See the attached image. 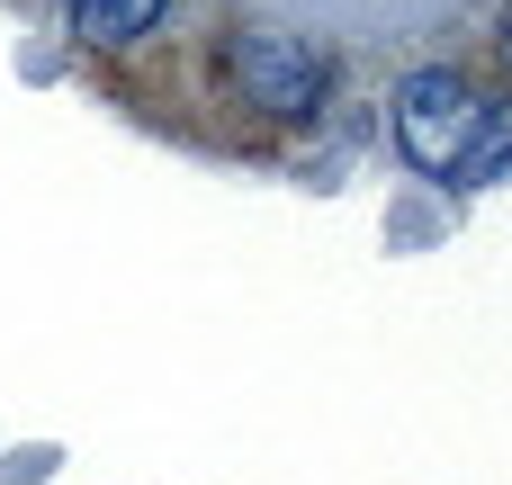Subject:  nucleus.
Instances as JSON below:
<instances>
[{"mask_svg":"<svg viewBox=\"0 0 512 485\" xmlns=\"http://www.w3.org/2000/svg\"><path fill=\"white\" fill-rule=\"evenodd\" d=\"M162 9H171V0H72V27H81L90 45H135Z\"/></svg>","mask_w":512,"mask_h":485,"instance_id":"obj_3","label":"nucleus"},{"mask_svg":"<svg viewBox=\"0 0 512 485\" xmlns=\"http://www.w3.org/2000/svg\"><path fill=\"white\" fill-rule=\"evenodd\" d=\"M504 72H512V27H504Z\"/></svg>","mask_w":512,"mask_h":485,"instance_id":"obj_5","label":"nucleus"},{"mask_svg":"<svg viewBox=\"0 0 512 485\" xmlns=\"http://www.w3.org/2000/svg\"><path fill=\"white\" fill-rule=\"evenodd\" d=\"M504 171H512V108H486V126H477V144H468V162H459V189L504 180Z\"/></svg>","mask_w":512,"mask_h":485,"instance_id":"obj_4","label":"nucleus"},{"mask_svg":"<svg viewBox=\"0 0 512 485\" xmlns=\"http://www.w3.org/2000/svg\"><path fill=\"white\" fill-rule=\"evenodd\" d=\"M225 63H234V90H243L252 108H270V117H306V108L324 99V63H315V45H297V36H279V27L234 36Z\"/></svg>","mask_w":512,"mask_h":485,"instance_id":"obj_2","label":"nucleus"},{"mask_svg":"<svg viewBox=\"0 0 512 485\" xmlns=\"http://www.w3.org/2000/svg\"><path fill=\"white\" fill-rule=\"evenodd\" d=\"M477 126H486V99H477L459 72H441V63L414 72V81L396 90V144H405V162L432 171V180H459Z\"/></svg>","mask_w":512,"mask_h":485,"instance_id":"obj_1","label":"nucleus"}]
</instances>
